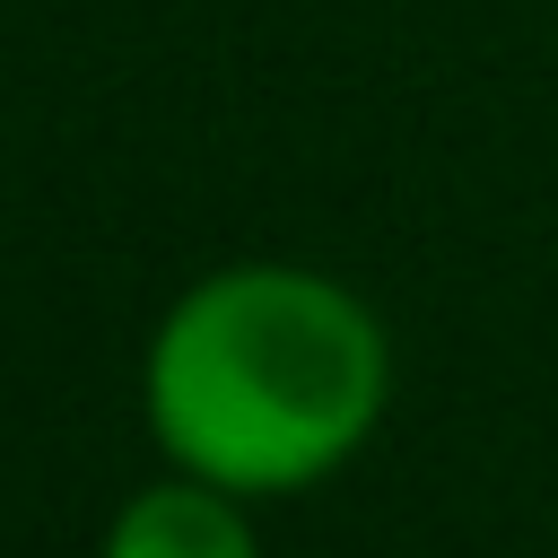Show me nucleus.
I'll return each mask as SVG.
<instances>
[{
	"label": "nucleus",
	"mask_w": 558,
	"mask_h": 558,
	"mask_svg": "<svg viewBox=\"0 0 558 558\" xmlns=\"http://www.w3.org/2000/svg\"><path fill=\"white\" fill-rule=\"evenodd\" d=\"M392 401L375 305L305 262H227L192 279L140 357V410L174 471L235 497H305L366 453Z\"/></svg>",
	"instance_id": "nucleus-1"
},
{
	"label": "nucleus",
	"mask_w": 558,
	"mask_h": 558,
	"mask_svg": "<svg viewBox=\"0 0 558 558\" xmlns=\"http://www.w3.org/2000/svg\"><path fill=\"white\" fill-rule=\"evenodd\" d=\"M244 506L253 497H235V488H209L192 471H166L157 488H140V497L113 506L96 558H262Z\"/></svg>",
	"instance_id": "nucleus-2"
}]
</instances>
